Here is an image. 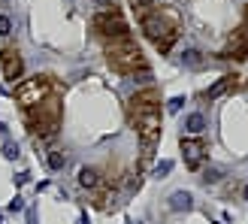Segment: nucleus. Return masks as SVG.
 <instances>
[{
	"label": "nucleus",
	"instance_id": "nucleus-1",
	"mask_svg": "<svg viewBox=\"0 0 248 224\" xmlns=\"http://www.w3.org/2000/svg\"><path fill=\"white\" fill-rule=\"evenodd\" d=\"M28 124H31V133L36 140H55L58 136V128H61V103L55 97H46L43 103H36L28 109Z\"/></svg>",
	"mask_w": 248,
	"mask_h": 224
},
{
	"label": "nucleus",
	"instance_id": "nucleus-2",
	"mask_svg": "<svg viewBox=\"0 0 248 224\" xmlns=\"http://www.w3.org/2000/svg\"><path fill=\"white\" fill-rule=\"evenodd\" d=\"M106 61H109V67L124 73V76H130V73H136V70H148L145 67V58L140 52V46L130 43V36L109 43L106 46Z\"/></svg>",
	"mask_w": 248,
	"mask_h": 224
},
{
	"label": "nucleus",
	"instance_id": "nucleus-3",
	"mask_svg": "<svg viewBox=\"0 0 248 224\" xmlns=\"http://www.w3.org/2000/svg\"><path fill=\"white\" fill-rule=\"evenodd\" d=\"M133 124H136V136L145 148V155H152V148L160 143V112H133Z\"/></svg>",
	"mask_w": 248,
	"mask_h": 224
},
{
	"label": "nucleus",
	"instance_id": "nucleus-4",
	"mask_svg": "<svg viewBox=\"0 0 248 224\" xmlns=\"http://www.w3.org/2000/svg\"><path fill=\"white\" fill-rule=\"evenodd\" d=\"M48 88H52V82H48V76H33V79H24L16 85V103L21 109H31L36 103H43L48 97Z\"/></svg>",
	"mask_w": 248,
	"mask_h": 224
},
{
	"label": "nucleus",
	"instance_id": "nucleus-5",
	"mask_svg": "<svg viewBox=\"0 0 248 224\" xmlns=\"http://www.w3.org/2000/svg\"><path fill=\"white\" fill-rule=\"evenodd\" d=\"M91 28H94V33L97 36H103V40H124V36L130 33V28H127V21H124L115 9H109V12H97V16L91 18Z\"/></svg>",
	"mask_w": 248,
	"mask_h": 224
},
{
	"label": "nucleus",
	"instance_id": "nucleus-6",
	"mask_svg": "<svg viewBox=\"0 0 248 224\" xmlns=\"http://www.w3.org/2000/svg\"><path fill=\"white\" fill-rule=\"evenodd\" d=\"M140 28H142V33H145L152 43H160L164 36H170L172 31H176L164 16H160V12H145L142 21H140Z\"/></svg>",
	"mask_w": 248,
	"mask_h": 224
},
{
	"label": "nucleus",
	"instance_id": "nucleus-7",
	"mask_svg": "<svg viewBox=\"0 0 248 224\" xmlns=\"http://www.w3.org/2000/svg\"><path fill=\"white\" fill-rule=\"evenodd\" d=\"M182 152H185V164L188 170H200L206 160V140L203 136H182Z\"/></svg>",
	"mask_w": 248,
	"mask_h": 224
},
{
	"label": "nucleus",
	"instance_id": "nucleus-8",
	"mask_svg": "<svg viewBox=\"0 0 248 224\" xmlns=\"http://www.w3.org/2000/svg\"><path fill=\"white\" fill-rule=\"evenodd\" d=\"M130 109L133 112H160V91L155 85H148V88L136 91L133 100H130Z\"/></svg>",
	"mask_w": 248,
	"mask_h": 224
},
{
	"label": "nucleus",
	"instance_id": "nucleus-9",
	"mask_svg": "<svg viewBox=\"0 0 248 224\" xmlns=\"http://www.w3.org/2000/svg\"><path fill=\"white\" fill-rule=\"evenodd\" d=\"M221 58H233V61H248V31L239 28L230 33L227 40V48L221 52Z\"/></svg>",
	"mask_w": 248,
	"mask_h": 224
},
{
	"label": "nucleus",
	"instance_id": "nucleus-10",
	"mask_svg": "<svg viewBox=\"0 0 248 224\" xmlns=\"http://www.w3.org/2000/svg\"><path fill=\"white\" fill-rule=\"evenodd\" d=\"M0 67H3V79L16 82L24 73V58L16 52V48H3V52H0Z\"/></svg>",
	"mask_w": 248,
	"mask_h": 224
},
{
	"label": "nucleus",
	"instance_id": "nucleus-11",
	"mask_svg": "<svg viewBox=\"0 0 248 224\" xmlns=\"http://www.w3.org/2000/svg\"><path fill=\"white\" fill-rule=\"evenodd\" d=\"M206 128H209V121H206L203 112H191V115L185 118V136H203Z\"/></svg>",
	"mask_w": 248,
	"mask_h": 224
},
{
	"label": "nucleus",
	"instance_id": "nucleus-12",
	"mask_svg": "<svg viewBox=\"0 0 248 224\" xmlns=\"http://www.w3.org/2000/svg\"><path fill=\"white\" fill-rule=\"evenodd\" d=\"M100 182H103L100 170H94V167H82V170H79V185H82V188L97 191V188H100Z\"/></svg>",
	"mask_w": 248,
	"mask_h": 224
},
{
	"label": "nucleus",
	"instance_id": "nucleus-13",
	"mask_svg": "<svg viewBox=\"0 0 248 224\" xmlns=\"http://www.w3.org/2000/svg\"><path fill=\"white\" fill-rule=\"evenodd\" d=\"M170 209H172V212H191V209H194V197L188 191L170 194Z\"/></svg>",
	"mask_w": 248,
	"mask_h": 224
},
{
	"label": "nucleus",
	"instance_id": "nucleus-14",
	"mask_svg": "<svg viewBox=\"0 0 248 224\" xmlns=\"http://www.w3.org/2000/svg\"><path fill=\"white\" fill-rule=\"evenodd\" d=\"M236 79H239V76H221V79L212 85V88L206 91V97H209V100H215V97H221V94H224L227 88H236V85H239Z\"/></svg>",
	"mask_w": 248,
	"mask_h": 224
},
{
	"label": "nucleus",
	"instance_id": "nucleus-15",
	"mask_svg": "<svg viewBox=\"0 0 248 224\" xmlns=\"http://www.w3.org/2000/svg\"><path fill=\"white\" fill-rule=\"evenodd\" d=\"M182 64L191 67V70H200V67L206 64V58H203L200 48H185V52H182Z\"/></svg>",
	"mask_w": 248,
	"mask_h": 224
},
{
	"label": "nucleus",
	"instance_id": "nucleus-16",
	"mask_svg": "<svg viewBox=\"0 0 248 224\" xmlns=\"http://www.w3.org/2000/svg\"><path fill=\"white\" fill-rule=\"evenodd\" d=\"M46 164H48V170H64V164H67V155L61 152V148H52V152L46 155Z\"/></svg>",
	"mask_w": 248,
	"mask_h": 224
},
{
	"label": "nucleus",
	"instance_id": "nucleus-17",
	"mask_svg": "<svg viewBox=\"0 0 248 224\" xmlns=\"http://www.w3.org/2000/svg\"><path fill=\"white\" fill-rule=\"evenodd\" d=\"M172 167H176V164H172L170 158H164V160H157V164H155V176H157V179H167L170 173H172Z\"/></svg>",
	"mask_w": 248,
	"mask_h": 224
},
{
	"label": "nucleus",
	"instance_id": "nucleus-18",
	"mask_svg": "<svg viewBox=\"0 0 248 224\" xmlns=\"http://www.w3.org/2000/svg\"><path fill=\"white\" fill-rule=\"evenodd\" d=\"M224 179V170H218V167H206L203 170V182L206 185H215V182H221Z\"/></svg>",
	"mask_w": 248,
	"mask_h": 224
},
{
	"label": "nucleus",
	"instance_id": "nucleus-19",
	"mask_svg": "<svg viewBox=\"0 0 248 224\" xmlns=\"http://www.w3.org/2000/svg\"><path fill=\"white\" fill-rule=\"evenodd\" d=\"M176 36H179V31H172V33H170V36H164L160 43H155V48H157L160 55H164V52H170V48H172V43H176Z\"/></svg>",
	"mask_w": 248,
	"mask_h": 224
},
{
	"label": "nucleus",
	"instance_id": "nucleus-20",
	"mask_svg": "<svg viewBox=\"0 0 248 224\" xmlns=\"http://www.w3.org/2000/svg\"><path fill=\"white\" fill-rule=\"evenodd\" d=\"M18 155H21V152H18L16 143H3V158H6V160H16Z\"/></svg>",
	"mask_w": 248,
	"mask_h": 224
},
{
	"label": "nucleus",
	"instance_id": "nucleus-21",
	"mask_svg": "<svg viewBox=\"0 0 248 224\" xmlns=\"http://www.w3.org/2000/svg\"><path fill=\"white\" fill-rule=\"evenodd\" d=\"M130 6H133V9H140L142 16H145V12L155 6V0H130Z\"/></svg>",
	"mask_w": 248,
	"mask_h": 224
},
{
	"label": "nucleus",
	"instance_id": "nucleus-22",
	"mask_svg": "<svg viewBox=\"0 0 248 224\" xmlns=\"http://www.w3.org/2000/svg\"><path fill=\"white\" fill-rule=\"evenodd\" d=\"M9 33H12V18L0 16V36H9Z\"/></svg>",
	"mask_w": 248,
	"mask_h": 224
},
{
	"label": "nucleus",
	"instance_id": "nucleus-23",
	"mask_svg": "<svg viewBox=\"0 0 248 224\" xmlns=\"http://www.w3.org/2000/svg\"><path fill=\"white\" fill-rule=\"evenodd\" d=\"M185 106V97H172V100H167V112H179Z\"/></svg>",
	"mask_w": 248,
	"mask_h": 224
},
{
	"label": "nucleus",
	"instance_id": "nucleus-24",
	"mask_svg": "<svg viewBox=\"0 0 248 224\" xmlns=\"http://www.w3.org/2000/svg\"><path fill=\"white\" fill-rule=\"evenodd\" d=\"M94 6H100V12H109L115 9V0H94Z\"/></svg>",
	"mask_w": 248,
	"mask_h": 224
},
{
	"label": "nucleus",
	"instance_id": "nucleus-25",
	"mask_svg": "<svg viewBox=\"0 0 248 224\" xmlns=\"http://www.w3.org/2000/svg\"><path fill=\"white\" fill-rule=\"evenodd\" d=\"M140 185H142L140 176H130V179H127V191H140Z\"/></svg>",
	"mask_w": 248,
	"mask_h": 224
},
{
	"label": "nucleus",
	"instance_id": "nucleus-26",
	"mask_svg": "<svg viewBox=\"0 0 248 224\" xmlns=\"http://www.w3.org/2000/svg\"><path fill=\"white\" fill-rule=\"evenodd\" d=\"M9 209H12V212H21V209H24V203H21V197H16V200L9 203Z\"/></svg>",
	"mask_w": 248,
	"mask_h": 224
},
{
	"label": "nucleus",
	"instance_id": "nucleus-27",
	"mask_svg": "<svg viewBox=\"0 0 248 224\" xmlns=\"http://www.w3.org/2000/svg\"><path fill=\"white\" fill-rule=\"evenodd\" d=\"M28 179H31V173H18V176H16V185H24Z\"/></svg>",
	"mask_w": 248,
	"mask_h": 224
},
{
	"label": "nucleus",
	"instance_id": "nucleus-28",
	"mask_svg": "<svg viewBox=\"0 0 248 224\" xmlns=\"http://www.w3.org/2000/svg\"><path fill=\"white\" fill-rule=\"evenodd\" d=\"M76 224H91V221H88V215H79V221H76Z\"/></svg>",
	"mask_w": 248,
	"mask_h": 224
},
{
	"label": "nucleus",
	"instance_id": "nucleus-29",
	"mask_svg": "<svg viewBox=\"0 0 248 224\" xmlns=\"http://www.w3.org/2000/svg\"><path fill=\"white\" fill-rule=\"evenodd\" d=\"M242 28L248 31V3H245V21H242Z\"/></svg>",
	"mask_w": 248,
	"mask_h": 224
},
{
	"label": "nucleus",
	"instance_id": "nucleus-30",
	"mask_svg": "<svg viewBox=\"0 0 248 224\" xmlns=\"http://www.w3.org/2000/svg\"><path fill=\"white\" fill-rule=\"evenodd\" d=\"M242 200H248V185H245V188H242Z\"/></svg>",
	"mask_w": 248,
	"mask_h": 224
},
{
	"label": "nucleus",
	"instance_id": "nucleus-31",
	"mask_svg": "<svg viewBox=\"0 0 248 224\" xmlns=\"http://www.w3.org/2000/svg\"><path fill=\"white\" fill-rule=\"evenodd\" d=\"M0 224H3V218H0Z\"/></svg>",
	"mask_w": 248,
	"mask_h": 224
}]
</instances>
